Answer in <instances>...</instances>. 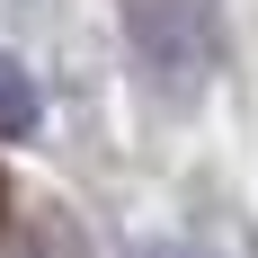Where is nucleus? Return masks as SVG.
Wrapping results in <instances>:
<instances>
[{
  "label": "nucleus",
  "instance_id": "nucleus-2",
  "mask_svg": "<svg viewBox=\"0 0 258 258\" xmlns=\"http://www.w3.org/2000/svg\"><path fill=\"white\" fill-rule=\"evenodd\" d=\"M36 125H45V98H36V80L0 53V143H27Z\"/></svg>",
  "mask_w": 258,
  "mask_h": 258
},
{
  "label": "nucleus",
  "instance_id": "nucleus-1",
  "mask_svg": "<svg viewBox=\"0 0 258 258\" xmlns=\"http://www.w3.org/2000/svg\"><path fill=\"white\" fill-rule=\"evenodd\" d=\"M125 36L160 98H187L205 80V0H125Z\"/></svg>",
  "mask_w": 258,
  "mask_h": 258
}]
</instances>
